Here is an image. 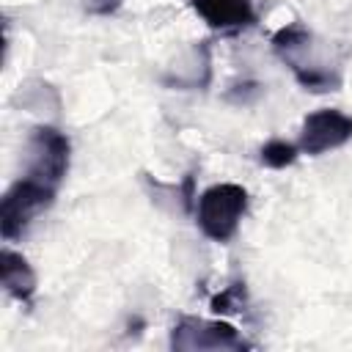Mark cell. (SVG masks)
<instances>
[{
	"instance_id": "cell-4",
	"label": "cell",
	"mask_w": 352,
	"mask_h": 352,
	"mask_svg": "<svg viewBox=\"0 0 352 352\" xmlns=\"http://www.w3.org/2000/svg\"><path fill=\"white\" fill-rule=\"evenodd\" d=\"M69 151L72 146L63 132H58L55 126H36L30 135V162L25 173L58 187L69 170Z\"/></svg>"
},
{
	"instance_id": "cell-11",
	"label": "cell",
	"mask_w": 352,
	"mask_h": 352,
	"mask_svg": "<svg viewBox=\"0 0 352 352\" xmlns=\"http://www.w3.org/2000/svg\"><path fill=\"white\" fill-rule=\"evenodd\" d=\"M242 297H245V289L239 283H234L226 292H220V294L212 297V311L214 314H234V311H239Z\"/></svg>"
},
{
	"instance_id": "cell-13",
	"label": "cell",
	"mask_w": 352,
	"mask_h": 352,
	"mask_svg": "<svg viewBox=\"0 0 352 352\" xmlns=\"http://www.w3.org/2000/svg\"><path fill=\"white\" fill-rule=\"evenodd\" d=\"M116 6H118V0H99L94 6V11L96 14H110V11H116Z\"/></svg>"
},
{
	"instance_id": "cell-12",
	"label": "cell",
	"mask_w": 352,
	"mask_h": 352,
	"mask_svg": "<svg viewBox=\"0 0 352 352\" xmlns=\"http://www.w3.org/2000/svg\"><path fill=\"white\" fill-rule=\"evenodd\" d=\"M192 184H195V176H192V173H187V176H184V184H182V195H184L182 201H184V209H187V212L192 209V198H195Z\"/></svg>"
},
{
	"instance_id": "cell-1",
	"label": "cell",
	"mask_w": 352,
	"mask_h": 352,
	"mask_svg": "<svg viewBox=\"0 0 352 352\" xmlns=\"http://www.w3.org/2000/svg\"><path fill=\"white\" fill-rule=\"evenodd\" d=\"M245 212H248V190L242 184L223 182L201 192L195 206V223L204 231V236H209L212 242H228L236 234Z\"/></svg>"
},
{
	"instance_id": "cell-2",
	"label": "cell",
	"mask_w": 352,
	"mask_h": 352,
	"mask_svg": "<svg viewBox=\"0 0 352 352\" xmlns=\"http://www.w3.org/2000/svg\"><path fill=\"white\" fill-rule=\"evenodd\" d=\"M55 192H58V187L44 182V179H38V176L25 173L22 179H16L6 190V195L0 201V228H3V236L6 239L19 236L28 228V223L55 201Z\"/></svg>"
},
{
	"instance_id": "cell-10",
	"label": "cell",
	"mask_w": 352,
	"mask_h": 352,
	"mask_svg": "<svg viewBox=\"0 0 352 352\" xmlns=\"http://www.w3.org/2000/svg\"><path fill=\"white\" fill-rule=\"evenodd\" d=\"M292 72H294V77H297V82L305 88V91H336L338 88V74H330V72H324V69H308V66H292Z\"/></svg>"
},
{
	"instance_id": "cell-6",
	"label": "cell",
	"mask_w": 352,
	"mask_h": 352,
	"mask_svg": "<svg viewBox=\"0 0 352 352\" xmlns=\"http://www.w3.org/2000/svg\"><path fill=\"white\" fill-rule=\"evenodd\" d=\"M190 6L212 30L220 33H234L256 22L250 0H190Z\"/></svg>"
},
{
	"instance_id": "cell-3",
	"label": "cell",
	"mask_w": 352,
	"mask_h": 352,
	"mask_svg": "<svg viewBox=\"0 0 352 352\" xmlns=\"http://www.w3.org/2000/svg\"><path fill=\"white\" fill-rule=\"evenodd\" d=\"M352 140V116L336 110V107H322L305 116L302 129H300V151L319 157L324 151H333Z\"/></svg>"
},
{
	"instance_id": "cell-5",
	"label": "cell",
	"mask_w": 352,
	"mask_h": 352,
	"mask_svg": "<svg viewBox=\"0 0 352 352\" xmlns=\"http://www.w3.org/2000/svg\"><path fill=\"white\" fill-rule=\"evenodd\" d=\"M173 349H245L248 341L228 322L182 316L170 333Z\"/></svg>"
},
{
	"instance_id": "cell-8",
	"label": "cell",
	"mask_w": 352,
	"mask_h": 352,
	"mask_svg": "<svg viewBox=\"0 0 352 352\" xmlns=\"http://www.w3.org/2000/svg\"><path fill=\"white\" fill-rule=\"evenodd\" d=\"M308 41H311L308 28H302L300 22H292V25L280 28V30L272 36V50L286 60V58H292L297 50H302Z\"/></svg>"
},
{
	"instance_id": "cell-9",
	"label": "cell",
	"mask_w": 352,
	"mask_h": 352,
	"mask_svg": "<svg viewBox=\"0 0 352 352\" xmlns=\"http://www.w3.org/2000/svg\"><path fill=\"white\" fill-rule=\"evenodd\" d=\"M297 154H300V146H294V143H289V140H280V138H275V140L264 143V146H261V151H258L261 165L275 168V170H280V168L292 165V162L297 160Z\"/></svg>"
},
{
	"instance_id": "cell-7",
	"label": "cell",
	"mask_w": 352,
	"mask_h": 352,
	"mask_svg": "<svg viewBox=\"0 0 352 352\" xmlns=\"http://www.w3.org/2000/svg\"><path fill=\"white\" fill-rule=\"evenodd\" d=\"M0 272H3L6 292L19 302H30V297L36 292V272L30 270L28 258L6 248L0 256Z\"/></svg>"
}]
</instances>
